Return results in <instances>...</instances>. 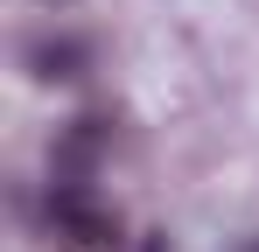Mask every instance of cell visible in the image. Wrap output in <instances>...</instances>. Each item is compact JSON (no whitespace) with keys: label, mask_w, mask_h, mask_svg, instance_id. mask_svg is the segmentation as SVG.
<instances>
[{"label":"cell","mask_w":259,"mask_h":252,"mask_svg":"<svg viewBox=\"0 0 259 252\" xmlns=\"http://www.w3.org/2000/svg\"><path fill=\"white\" fill-rule=\"evenodd\" d=\"M49 231L70 252H112L119 245V210L98 203L91 182H49Z\"/></svg>","instance_id":"6da1fadb"},{"label":"cell","mask_w":259,"mask_h":252,"mask_svg":"<svg viewBox=\"0 0 259 252\" xmlns=\"http://www.w3.org/2000/svg\"><path fill=\"white\" fill-rule=\"evenodd\" d=\"M105 147H112V119L105 112H77L56 133V147H49V182H91Z\"/></svg>","instance_id":"7a4b0ae2"},{"label":"cell","mask_w":259,"mask_h":252,"mask_svg":"<svg viewBox=\"0 0 259 252\" xmlns=\"http://www.w3.org/2000/svg\"><path fill=\"white\" fill-rule=\"evenodd\" d=\"M28 77L35 84H77L91 70V42H77V35H42V42H28Z\"/></svg>","instance_id":"3957f363"},{"label":"cell","mask_w":259,"mask_h":252,"mask_svg":"<svg viewBox=\"0 0 259 252\" xmlns=\"http://www.w3.org/2000/svg\"><path fill=\"white\" fill-rule=\"evenodd\" d=\"M140 252H175V245H168V231H147V238H140Z\"/></svg>","instance_id":"277c9868"},{"label":"cell","mask_w":259,"mask_h":252,"mask_svg":"<svg viewBox=\"0 0 259 252\" xmlns=\"http://www.w3.org/2000/svg\"><path fill=\"white\" fill-rule=\"evenodd\" d=\"M245 252H259V238H252V245H245Z\"/></svg>","instance_id":"5b68a950"}]
</instances>
